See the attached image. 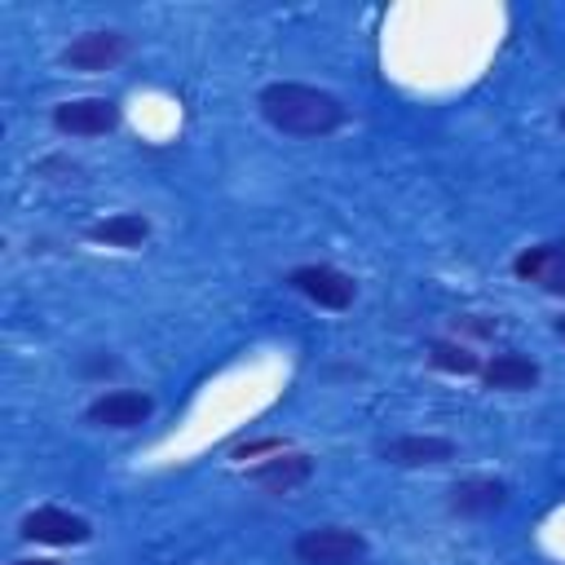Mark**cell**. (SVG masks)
Returning <instances> with one entry per match:
<instances>
[{
    "label": "cell",
    "instance_id": "1",
    "mask_svg": "<svg viewBox=\"0 0 565 565\" xmlns=\"http://www.w3.org/2000/svg\"><path fill=\"white\" fill-rule=\"evenodd\" d=\"M256 106L287 137H327V132L344 128V119H349V110H344V102L335 93L313 88V84H296V79L265 84Z\"/></svg>",
    "mask_w": 565,
    "mask_h": 565
},
{
    "label": "cell",
    "instance_id": "2",
    "mask_svg": "<svg viewBox=\"0 0 565 565\" xmlns=\"http://www.w3.org/2000/svg\"><path fill=\"white\" fill-rule=\"evenodd\" d=\"M291 552H296L300 565H362L366 552H371V543H366L358 530L318 525V530H305Z\"/></svg>",
    "mask_w": 565,
    "mask_h": 565
},
{
    "label": "cell",
    "instance_id": "3",
    "mask_svg": "<svg viewBox=\"0 0 565 565\" xmlns=\"http://www.w3.org/2000/svg\"><path fill=\"white\" fill-rule=\"evenodd\" d=\"M18 534H22L26 543L75 547V543H88V539H93V525H88V516H79V512H66V508L44 503V508H35V512H26V516H22Z\"/></svg>",
    "mask_w": 565,
    "mask_h": 565
},
{
    "label": "cell",
    "instance_id": "4",
    "mask_svg": "<svg viewBox=\"0 0 565 565\" xmlns=\"http://www.w3.org/2000/svg\"><path fill=\"white\" fill-rule=\"evenodd\" d=\"M287 282L300 296H309L318 309H349L353 296H358V282L344 269H335V265H296L287 274Z\"/></svg>",
    "mask_w": 565,
    "mask_h": 565
},
{
    "label": "cell",
    "instance_id": "5",
    "mask_svg": "<svg viewBox=\"0 0 565 565\" xmlns=\"http://www.w3.org/2000/svg\"><path fill=\"white\" fill-rule=\"evenodd\" d=\"M119 124V106L110 97H75L53 106V128L66 137H106Z\"/></svg>",
    "mask_w": 565,
    "mask_h": 565
},
{
    "label": "cell",
    "instance_id": "6",
    "mask_svg": "<svg viewBox=\"0 0 565 565\" xmlns=\"http://www.w3.org/2000/svg\"><path fill=\"white\" fill-rule=\"evenodd\" d=\"M380 459L393 468H433V463L455 459V441L437 433H402V437L380 441Z\"/></svg>",
    "mask_w": 565,
    "mask_h": 565
},
{
    "label": "cell",
    "instance_id": "7",
    "mask_svg": "<svg viewBox=\"0 0 565 565\" xmlns=\"http://www.w3.org/2000/svg\"><path fill=\"white\" fill-rule=\"evenodd\" d=\"M150 411H154V397H150V393H137V388H110V393H102V397L88 402L84 419L97 424V428H137V424L150 419Z\"/></svg>",
    "mask_w": 565,
    "mask_h": 565
},
{
    "label": "cell",
    "instance_id": "8",
    "mask_svg": "<svg viewBox=\"0 0 565 565\" xmlns=\"http://www.w3.org/2000/svg\"><path fill=\"white\" fill-rule=\"evenodd\" d=\"M128 57V35L119 31H84L62 49V62L71 71H110Z\"/></svg>",
    "mask_w": 565,
    "mask_h": 565
},
{
    "label": "cell",
    "instance_id": "9",
    "mask_svg": "<svg viewBox=\"0 0 565 565\" xmlns=\"http://www.w3.org/2000/svg\"><path fill=\"white\" fill-rule=\"evenodd\" d=\"M512 274L521 282H534V287L552 291V296H565V247L561 243H539V247H530L512 260Z\"/></svg>",
    "mask_w": 565,
    "mask_h": 565
},
{
    "label": "cell",
    "instance_id": "10",
    "mask_svg": "<svg viewBox=\"0 0 565 565\" xmlns=\"http://www.w3.org/2000/svg\"><path fill=\"white\" fill-rule=\"evenodd\" d=\"M247 477H252L260 490H269V494H291L296 486H305V481L313 477V459L300 455V450H274V459L256 463Z\"/></svg>",
    "mask_w": 565,
    "mask_h": 565
},
{
    "label": "cell",
    "instance_id": "11",
    "mask_svg": "<svg viewBox=\"0 0 565 565\" xmlns=\"http://www.w3.org/2000/svg\"><path fill=\"white\" fill-rule=\"evenodd\" d=\"M450 512L455 516H490L499 508H508V481L499 477H468L450 486Z\"/></svg>",
    "mask_w": 565,
    "mask_h": 565
},
{
    "label": "cell",
    "instance_id": "12",
    "mask_svg": "<svg viewBox=\"0 0 565 565\" xmlns=\"http://www.w3.org/2000/svg\"><path fill=\"white\" fill-rule=\"evenodd\" d=\"M481 380L486 388H499V393H521V388H534L539 384V362H530L525 353H499L481 366Z\"/></svg>",
    "mask_w": 565,
    "mask_h": 565
},
{
    "label": "cell",
    "instance_id": "13",
    "mask_svg": "<svg viewBox=\"0 0 565 565\" xmlns=\"http://www.w3.org/2000/svg\"><path fill=\"white\" fill-rule=\"evenodd\" d=\"M88 238L93 243H106V247H141L150 238V221L141 212H115L106 221H93L88 225Z\"/></svg>",
    "mask_w": 565,
    "mask_h": 565
},
{
    "label": "cell",
    "instance_id": "14",
    "mask_svg": "<svg viewBox=\"0 0 565 565\" xmlns=\"http://www.w3.org/2000/svg\"><path fill=\"white\" fill-rule=\"evenodd\" d=\"M428 362L437 371H446V375H477L481 371V358L459 340H433L428 344Z\"/></svg>",
    "mask_w": 565,
    "mask_h": 565
},
{
    "label": "cell",
    "instance_id": "15",
    "mask_svg": "<svg viewBox=\"0 0 565 565\" xmlns=\"http://www.w3.org/2000/svg\"><path fill=\"white\" fill-rule=\"evenodd\" d=\"M260 450H282V441H278V437H265V441L238 446V450H234V459H252V455H260Z\"/></svg>",
    "mask_w": 565,
    "mask_h": 565
},
{
    "label": "cell",
    "instance_id": "16",
    "mask_svg": "<svg viewBox=\"0 0 565 565\" xmlns=\"http://www.w3.org/2000/svg\"><path fill=\"white\" fill-rule=\"evenodd\" d=\"M13 565H62V561H13Z\"/></svg>",
    "mask_w": 565,
    "mask_h": 565
},
{
    "label": "cell",
    "instance_id": "17",
    "mask_svg": "<svg viewBox=\"0 0 565 565\" xmlns=\"http://www.w3.org/2000/svg\"><path fill=\"white\" fill-rule=\"evenodd\" d=\"M556 335H565V313H561V318H556Z\"/></svg>",
    "mask_w": 565,
    "mask_h": 565
},
{
    "label": "cell",
    "instance_id": "18",
    "mask_svg": "<svg viewBox=\"0 0 565 565\" xmlns=\"http://www.w3.org/2000/svg\"><path fill=\"white\" fill-rule=\"evenodd\" d=\"M556 119H561V128H565V106H561V115H556Z\"/></svg>",
    "mask_w": 565,
    "mask_h": 565
}]
</instances>
